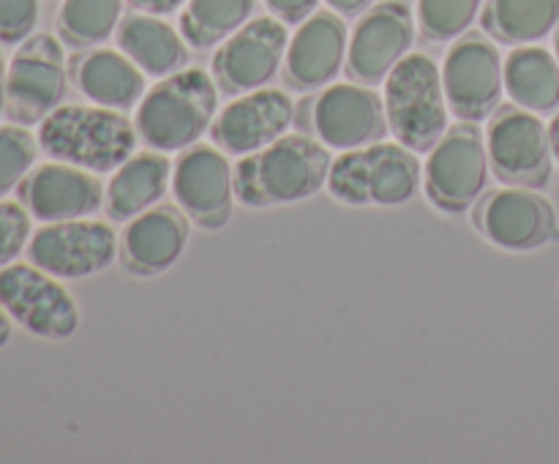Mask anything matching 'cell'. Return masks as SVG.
<instances>
[{
    "label": "cell",
    "mask_w": 559,
    "mask_h": 464,
    "mask_svg": "<svg viewBox=\"0 0 559 464\" xmlns=\"http://www.w3.org/2000/svg\"><path fill=\"white\" fill-rule=\"evenodd\" d=\"M325 142L311 136H278L271 145L246 153L235 169V194L249 207H273L314 197L331 175Z\"/></svg>",
    "instance_id": "cell-1"
},
{
    "label": "cell",
    "mask_w": 559,
    "mask_h": 464,
    "mask_svg": "<svg viewBox=\"0 0 559 464\" xmlns=\"http://www.w3.org/2000/svg\"><path fill=\"white\" fill-rule=\"evenodd\" d=\"M38 145L55 162L112 172L136 147V131L126 115L112 107L60 104L38 126Z\"/></svg>",
    "instance_id": "cell-2"
},
{
    "label": "cell",
    "mask_w": 559,
    "mask_h": 464,
    "mask_svg": "<svg viewBox=\"0 0 559 464\" xmlns=\"http://www.w3.org/2000/svg\"><path fill=\"white\" fill-rule=\"evenodd\" d=\"M216 80L202 69H180L156 82L136 107V131L153 151H186L213 123Z\"/></svg>",
    "instance_id": "cell-3"
},
{
    "label": "cell",
    "mask_w": 559,
    "mask_h": 464,
    "mask_svg": "<svg viewBox=\"0 0 559 464\" xmlns=\"http://www.w3.org/2000/svg\"><path fill=\"white\" fill-rule=\"evenodd\" d=\"M424 183L418 153L402 142H371L344 151L331 164L328 191L344 205H404Z\"/></svg>",
    "instance_id": "cell-4"
},
{
    "label": "cell",
    "mask_w": 559,
    "mask_h": 464,
    "mask_svg": "<svg viewBox=\"0 0 559 464\" xmlns=\"http://www.w3.org/2000/svg\"><path fill=\"white\" fill-rule=\"evenodd\" d=\"M388 129L415 153H429L448 131L442 71L429 55L407 52L385 76Z\"/></svg>",
    "instance_id": "cell-5"
},
{
    "label": "cell",
    "mask_w": 559,
    "mask_h": 464,
    "mask_svg": "<svg viewBox=\"0 0 559 464\" xmlns=\"http://www.w3.org/2000/svg\"><path fill=\"white\" fill-rule=\"evenodd\" d=\"M489 167V147L478 123H456L442 134L426 158V197L442 213L467 211L484 194Z\"/></svg>",
    "instance_id": "cell-6"
},
{
    "label": "cell",
    "mask_w": 559,
    "mask_h": 464,
    "mask_svg": "<svg viewBox=\"0 0 559 464\" xmlns=\"http://www.w3.org/2000/svg\"><path fill=\"white\" fill-rule=\"evenodd\" d=\"M486 147L495 175L506 186L544 189L549 183L555 151L549 129L538 112H530L519 104H500L486 131Z\"/></svg>",
    "instance_id": "cell-7"
},
{
    "label": "cell",
    "mask_w": 559,
    "mask_h": 464,
    "mask_svg": "<svg viewBox=\"0 0 559 464\" xmlns=\"http://www.w3.org/2000/svg\"><path fill=\"white\" fill-rule=\"evenodd\" d=\"M442 85L459 120L480 123L491 118L506 93V60L484 33H464L445 55Z\"/></svg>",
    "instance_id": "cell-8"
},
{
    "label": "cell",
    "mask_w": 559,
    "mask_h": 464,
    "mask_svg": "<svg viewBox=\"0 0 559 464\" xmlns=\"http://www.w3.org/2000/svg\"><path fill=\"white\" fill-rule=\"evenodd\" d=\"M66 96V55L49 33H33L9 63L5 115L14 123H41Z\"/></svg>",
    "instance_id": "cell-9"
},
{
    "label": "cell",
    "mask_w": 559,
    "mask_h": 464,
    "mask_svg": "<svg viewBox=\"0 0 559 464\" xmlns=\"http://www.w3.org/2000/svg\"><path fill=\"white\" fill-rule=\"evenodd\" d=\"M0 306L41 338H69L80 328V309L69 289L33 262L0 267Z\"/></svg>",
    "instance_id": "cell-10"
},
{
    "label": "cell",
    "mask_w": 559,
    "mask_h": 464,
    "mask_svg": "<svg viewBox=\"0 0 559 464\" xmlns=\"http://www.w3.org/2000/svg\"><path fill=\"white\" fill-rule=\"evenodd\" d=\"M27 257L33 265L58 278H85L112 265L118 257V235L107 222L91 216L47 222L33 233Z\"/></svg>",
    "instance_id": "cell-11"
},
{
    "label": "cell",
    "mask_w": 559,
    "mask_h": 464,
    "mask_svg": "<svg viewBox=\"0 0 559 464\" xmlns=\"http://www.w3.org/2000/svg\"><path fill=\"white\" fill-rule=\"evenodd\" d=\"M475 227L508 251H535L559 238L557 211L544 194L522 186L489 191L473 211Z\"/></svg>",
    "instance_id": "cell-12"
},
{
    "label": "cell",
    "mask_w": 559,
    "mask_h": 464,
    "mask_svg": "<svg viewBox=\"0 0 559 464\" xmlns=\"http://www.w3.org/2000/svg\"><path fill=\"white\" fill-rule=\"evenodd\" d=\"M289 47L287 22L278 16H257L224 38L213 58V80L224 93H249L265 87L282 69Z\"/></svg>",
    "instance_id": "cell-13"
},
{
    "label": "cell",
    "mask_w": 559,
    "mask_h": 464,
    "mask_svg": "<svg viewBox=\"0 0 559 464\" xmlns=\"http://www.w3.org/2000/svg\"><path fill=\"white\" fill-rule=\"evenodd\" d=\"M173 191L186 216L202 229H222L233 218L235 172L213 145H189L173 169Z\"/></svg>",
    "instance_id": "cell-14"
},
{
    "label": "cell",
    "mask_w": 559,
    "mask_h": 464,
    "mask_svg": "<svg viewBox=\"0 0 559 464\" xmlns=\"http://www.w3.org/2000/svg\"><path fill=\"white\" fill-rule=\"evenodd\" d=\"M415 38L413 11L402 0H385L366 11L347 47V71L360 85H380L409 52Z\"/></svg>",
    "instance_id": "cell-15"
},
{
    "label": "cell",
    "mask_w": 559,
    "mask_h": 464,
    "mask_svg": "<svg viewBox=\"0 0 559 464\" xmlns=\"http://www.w3.org/2000/svg\"><path fill=\"white\" fill-rule=\"evenodd\" d=\"M311 123L317 136L336 151L371 145L388 134L385 98L377 96L371 85L338 82L314 98Z\"/></svg>",
    "instance_id": "cell-16"
},
{
    "label": "cell",
    "mask_w": 559,
    "mask_h": 464,
    "mask_svg": "<svg viewBox=\"0 0 559 464\" xmlns=\"http://www.w3.org/2000/svg\"><path fill=\"white\" fill-rule=\"evenodd\" d=\"M295 102L278 87H257L218 112L211 136L224 153L246 156L271 145L293 126Z\"/></svg>",
    "instance_id": "cell-17"
},
{
    "label": "cell",
    "mask_w": 559,
    "mask_h": 464,
    "mask_svg": "<svg viewBox=\"0 0 559 464\" xmlns=\"http://www.w3.org/2000/svg\"><path fill=\"white\" fill-rule=\"evenodd\" d=\"M20 197L38 222H69L93 216L102 207L104 186L91 169L49 162L27 172Z\"/></svg>",
    "instance_id": "cell-18"
},
{
    "label": "cell",
    "mask_w": 559,
    "mask_h": 464,
    "mask_svg": "<svg viewBox=\"0 0 559 464\" xmlns=\"http://www.w3.org/2000/svg\"><path fill=\"white\" fill-rule=\"evenodd\" d=\"M347 55V25L336 11H314L289 36L284 55L287 85L295 91H317L342 71Z\"/></svg>",
    "instance_id": "cell-19"
},
{
    "label": "cell",
    "mask_w": 559,
    "mask_h": 464,
    "mask_svg": "<svg viewBox=\"0 0 559 464\" xmlns=\"http://www.w3.org/2000/svg\"><path fill=\"white\" fill-rule=\"evenodd\" d=\"M189 243V216L180 205H153L131 218L120 238L126 271L136 276H156L183 254Z\"/></svg>",
    "instance_id": "cell-20"
},
{
    "label": "cell",
    "mask_w": 559,
    "mask_h": 464,
    "mask_svg": "<svg viewBox=\"0 0 559 464\" xmlns=\"http://www.w3.org/2000/svg\"><path fill=\"white\" fill-rule=\"evenodd\" d=\"M80 91L102 107H134L145 93V71L123 49H91L74 63Z\"/></svg>",
    "instance_id": "cell-21"
},
{
    "label": "cell",
    "mask_w": 559,
    "mask_h": 464,
    "mask_svg": "<svg viewBox=\"0 0 559 464\" xmlns=\"http://www.w3.org/2000/svg\"><path fill=\"white\" fill-rule=\"evenodd\" d=\"M173 164L162 151H145L126 158L107 186V213L112 222H131L164 197Z\"/></svg>",
    "instance_id": "cell-22"
},
{
    "label": "cell",
    "mask_w": 559,
    "mask_h": 464,
    "mask_svg": "<svg viewBox=\"0 0 559 464\" xmlns=\"http://www.w3.org/2000/svg\"><path fill=\"white\" fill-rule=\"evenodd\" d=\"M118 47L145 74L169 76L189 63L183 33L175 31L158 14H131L118 25Z\"/></svg>",
    "instance_id": "cell-23"
},
{
    "label": "cell",
    "mask_w": 559,
    "mask_h": 464,
    "mask_svg": "<svg viewBox=\"0 0 559 464\" xmlns=\"http://www.w3.org/2000/svg\"><path fill=\"white\" fill-rule=\"evenodd\" d=\"M506 91L530 112L559 107V60L544 47H516L506 58Z\"/></svg>",
    "instance_id": "cell-24"
},
{
    "label": "cell",
    "mask_w": 559,
    "mask_h": 464,
    "mask_svg": "<svg viewBox=\"0 0 559 464\" xmlns=\"http://www.w3.org/2000/svg\"><path fill=\"white\" fill-rule=\"evenodd\" d=\"M480 25L500 44H533L559 25V0H489Z\"/></svg>",
    "instance_id": "cell-25"
},
{
    "label": "cell",
    "mask_w": 559,
    "mask_h": 464,
    "mask_svg": "<svg viewBox=\"0 0 559 464\" xmlns=\"http://www.w3.org/2000/svg\"><path fill=\"white\" fill-rule=\"evenodd\" d=\"M257 0H189L180 11V33L194 49H211L249 22Z\"/></svg>",
    "instance_id": "cell-26"
},
{
    "label": "cell",
    "mask_w": 559,
    "mask_h": 464,
    "mask_svg": "<svg viewBox=\"0 0 559 464\" xmlns=\"http://www.w3.org/2000/svg\"><path fill=\"white\" fill-rule=\"evenodd\" d=\"M123 0H63L58 33L71 47H96L115 33Z\"/></svg>",
    "instance_id": "cell-27"
},
{
    "label": "cell",
    "mask_w": 559,
    "mask_h": 464,
    "mask_svg": "<svg viewBox=\"0 0 559 464\" xmlns=\"http://www.w3.org/2000/svg\"><path fill=\"white\" fill-rule=\"evenodd\" d=\"M480 0H418V25L429 41H453L475 22Z\"/></svg>",
    "instance_id": "cell-28"
},
{
    "label": "cell",
    "mask_w": 559,
    "mask_h": 464,
    "mask_svg": "<svg viewBox=\"0 0 559 464\" xmlns=\"http://www.w3.org/2000/svg\"><path fill=\"white\" fill-rule=\"evenodd\" d=\"M38 147V136L25 126H0V200L27 178Z\"/></svg>",
    "instance_id": "cell-29"
},
{
    "label": "cell",
    "mask_w": 559,
    "mask_h": 464,
    "mask_svg": "<svg viewBox=\"0 0 559 464\" xmlns=\"http://www.w3.org/2000/svg\"><path fill=\"white\" fill-rule=\"evenodd\" d=\"M31 238V216L20 202L0 200V267L11 265Z\"/></svg>",
    "instance_id": "cell-30"
},
{
    "label": "cell",
    "mask_w": 559,
    "mask_h": 464,
    "mask_svg": "<svg viewBox=\"0 0 559 464\" xmlns=\"http://www.w3.org/2000/svg\"><path fill=\"white\" fill-rule=\"evenodd\" d=\"M38 22V0H0V44H22Z\"/></svg>",
    "instance_id": "cell-31"
},
{
    "label": "cell",
    "mask_w": 559,
    "mask_h": 464,
    "mask_svg": "<svg viewBox=\"0 0 559 464\" xmlns=\"http://www.w3.org/2000/svg\"><path fill=\"white\" fill-rule=\"evenodd\" d=\"M267 9L278 16L287 25H300L304 20H309L317 11L320 0H265Z\"/></svg>",
    "instance_id": "cell-32"
},
{
    "label": "cell",
    "mask_w": 559,
    "mask_h": 464,
    "mask_svg": "<svg viewBox=\"0 0 559 464\" xmlns=\"http://www.w3.org/2000/svg\"><path fill=\"white\" fill-rule=\"evenodd\" d=\"M136 11H145V14H173L180 5H186L189 0H129Z\"/></svg>",
    "instance_id": "cell-33"
},
{
    "label": "cell",
    "mask_w": 559,
    "mask_h": 464,
    "mask_svg": "<svg viewBox=\"0 0 559 464\" xmlns=\"http://www.w3.org/2000/svg\"><path fill=\"white\" fill-rule=\"evenodd\" d=\"M325 3L331 5V9L336 11V14L358 16V14H364L366 9H369L371 0H325Z\"/></svg>",
    "instance_id": "cell-34"
},
{
    "label": "cell",
    "mask_w": 559,
    "mask_h": 464,
    "mask_svg": "<svg viewBox=\"0 0 559 464\" xmlns=\"http://www.w3.org/2000/svg\"><path fill=\"white\" fill-rule=\"evenodd\" d=\"M5 82H9V69H5V58L0 52V115L5 112Z\"/></svg>",
    "instance_id": "cell-35"
},
{
    "label": "cell",
    "mask_w": 559,
    "mask_h": 464,
    "mask_svg": "<svg viewBox=\"0 0 559 464\" xmlns=\"http://www.w3.org/2000/svg\"><path fill=\"white\" fill-rule=\"evenodd\" d=\"M11 338V314L0 306V347Z\"/></svg>",
    "instance_id": "cell-36"
},
{
    "label": "cell",
    "mask_w": 559,
    "mask_h": 464,
    "mask_svg": "<svg viewBox=\"0 0 559 464\" xmlns=\"http://www.w3.org/2000/svg\"><path fill=\"white\" fill-rule=\"evenodd\" d=\"M549 140H551V151H555V158L559 162V112L549 123Z\"/></svg>",
    "instance_id": "cell-37"
},
{
    "label": "cell",
    "mask_w": 559,
    "mask_h": 464,
    "mask_svg": "<svg viewBox=\"0 0 559 464\" xmlns=\"http://www.w3.org/2000/svg\"><path fill=\"white\" fill-rule=\"evenodd\" d=\"M555 52H557V60H559V27H557V36H555Z\"/></svg>",
    "instance_id": "cell-38"
}]
</instances>
